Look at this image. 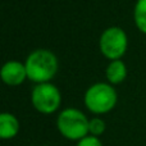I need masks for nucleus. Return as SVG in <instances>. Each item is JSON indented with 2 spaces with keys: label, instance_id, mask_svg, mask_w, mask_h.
Wrapping results in <instances>:
<instances>
[{
  "label": "nucleus",
  "instance_id": "7ed1b4c3",
  "mask_svg": "<svg viewBox=\"0 0 146 146\" xmlns=\"http://www.w3.org/2000/svg\"><path fill=\"white\" fill-rule=\"evenodd\" d=\"M90 119L76 108H67L56 118V127L60 135L71 141H80L88 135Z\"/></svg>",
  "mask_w": 146,
  "mask_h": 146
},
{
  "label": "nucleus",
  "instance_id": "20e7f679",
  "mask_svg": "<svg viewBox=\"0 0 146 146\" xmlns=\"http://www.w3.org/2000/svg\"><path fill=\"white\" fill-rule=\"evenodd\" d=\"M100 51L109 60L121 59L126 54L128 48V37L123 28L121 27H109L101 33L99 40Z\"/></svg>",
  "mask_w": 146,
  "mask_h": 146
},
{
  "label": "nucleus",
  "instance_id": "f03ea898",
  "mask_svg": "<svg viewBox=\"0 0 146 146\" xmlns=\"http://www.w3.org/2000/svg\"><path fill=\"white\" fill-rule=\"evenodd\" d=\"M118 96L117 91L110 83L96 82L85 92V105L94 114L109 113L115 106Z\"/></svg>",
  "mask_w": 146,
  "mask_h": 146
},
{
  "label": "nucleus",
  "instance_id": "9d476101",
  "mask_svg": "<svg viewBox=\"0 0 146 146\" xmlns=\"http://www.w3.org/2000/svg\"><path fill=\"white\" fill-rule=\"evenodd\" d=\"M105 131V122L103 121L99 117L90 119V123H88V135H92V136H101Z\"/></svg>",
  "mask_w": 146,
  "mask_h": 146
},
{
  "label": "nucleus",
  "instance_id": "9b49d317",
  "mask_svg": "<svg viewBox=\"0 0 146 146\" xmlns=\"http://www.w3.org/2000/svg\"><path fill=\"white\" fill-rule=\"evenodd\" d=\"M77 146H103V142L100 141V139L92 135H87L86 137H83L82 140L77 142Z\"/></svg>",
  "mask_w": 146,
  "mask_h": 146
},
{
  "label": "nucleus",
  "instance_id": "0eeeda50",
  "mask_svg": "<svg viewBox=\"0 0 146 146\" xmlns=\"http://www.w3.org/2000/svg\"><path fill=\"white\" fill-rule=\"evenodd\" d=\"M21 124L14 114L1 113L0 114V139L10 140L18 135Z\"/></svg>",
  "mask_w": 146,
  "mask_h": 146
},
{
  "label": "nucleus",
  "instance_id": "1a4fd4ad",
  "mask_svg": "<svg viewBox=\"0 0 146 146\" xmlns=\"http://www.w3.org/2000/svg\"><path fill=\"white\" fill-rule=\"evenodd\" d=\"M133 19L136 27L146 35V0H137L133 9Z\"/></svg>",
  "mask_w": 146,
  "mask_h": 146
},
{
  "label": "nucleus",
  "instance_id": "39448f33",
  "mask_svg": "<svg viewBox=\"0 0 146 146\" xmlns=\"http://www.w3.org/2000/svg\"><path fill=\"white\" fill-rule=\"evenodd\" d=\"M31 103L41 114H53L62 104V94L53 83H37L31 94Z\"/></svg>",
  "mask_w": 146,
  "mask_h": 146
},
{
  "label": "nucleus",
  "instance_id": "6e6552de",
  "mask_svg": "<svg viewBox=\"0 0 146 146\" xmlns=\"http://www.w3.org/2000/svg\"><path fill=\"white\" fill-rule=\"evenodd\" d=\"M106 80L110 85H119L122 83L127 77V67L121 59L117 60H110L105 69Z\"/></svg>",
  "mask_w": 146,
  "mask_h": 146
},
{
  "label": "nucleus",
  "instance_id": "423d86ee",
  "mask_svg": "<svg viewBox=\"0 0 146 146\" xmlns=\"http://www.w3.org/2000/svg\"><path fill=\"white\" fill-rule=\"evenodd\" d=\"M1 80L8 86H19L27 77L26 66L18 60H9L1 67Z\"/></svg>",
  "mask_w": 146,
  "mask_h": 146
},
{
  "label": "nucleus",
  "instance_id": "f257e3e1",
  "mask_svg": "<svg viewBox=\"0 0 146 146\" xmlns=\"http://www.w3.org/2000/svg\"><path fill=\"white\" fill-rule=\"evenodd\" d=\"M25 66L28 80L36 83H45L55 77L59 64L53 51L37 49L27 56Z\"/></svg>",
  "mask_w": 146,
  "mask_h": 146
}]
</instances>
